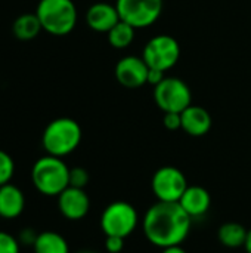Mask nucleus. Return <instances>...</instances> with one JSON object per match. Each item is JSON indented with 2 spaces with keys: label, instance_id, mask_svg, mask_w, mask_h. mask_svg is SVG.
I'll return each instance as SVG.
<instances>
[{
  "label": "nucleus",
  "instance_id": "15",
  "mask_svg": "<svg viewBox=\"0 0 251 253\" xmlns=\"http://www.w3.org/2000/svg\"><path fill=\"white\" fill-rule=\"evenodd\" d=\"M25 209V197L22 190L13 184H4L0 187V218L15 219Z\"/></svg>",
  "mask_w": 251,
  "mask_h": 253
},
{
  "label": "nucleus",
  "instance_id": "3",
  "mask_svg": "<svg viewBox=\"0 0 251 253\" xmlns=\"http://www.w3.org/2000/svg\"><path fill=\"white\" fill-rule=\"evenodd\" d=\"M81 136V127L74 119L59 117L52 120L43 130L41 145L47 154L62 159L77 150Z\"/></svg>",
  "mask_w": 251,
  "mask_h": 253
},
{
  "label": "nucleus",
  "instance_id": "28",
  "mask_svg": "<svg viewBox=\"0 0 251 253\" xmlns=\"http://www.w3.org/2000/svg\"><path fill=\"white\" fill-rule=\"evenodd\" d=\"M244 249H246L247 253H251V230H249V233H247V239H246V243H244Z\"/></svg>",
  "mask_w": 251,
  "mask_h": 253
},
{
  "label": "nucleus",
  "instance_id": "13",
  "mask_svg": "<svg viewBox=\"0 0 251 253\" xmlns=\"http://www.w3.org/2000/svg\"><path fill=\"white\" fill-rule=\"evenodd\" d=\"M180 117L182 130L191 136H204L212 129V116L203 107L191 104L180 113Z\"/></svg>",
  "mask_w": 251,
  "mask_h": 253
},
{
  "label": "nucleus",
  "instance_id": "1",
  "mask_svg": "<svg viewBox=\"0 0 251 253\" xmlns=\"http://www.w3.org/2000/svg\"><path fill=\"white\" fill-rule=\"evenodd\" d=\"M192 218L179 203L157 202L145 213L143 233L157 248L180 245L191 231Z\"/></svg>",
  "mask_w": 251,
  "mask_h": 253
},
{
  "label": "nucleus",
  "instance_id": "6",
  "mask_svg": "<svg viewBox=\"0 0 251 253\" xmlns=\"http://www.w3.org/2000/svg\"><path fill=\"white\" fill-rule=\"evenodd\" d=\"M154 101L163 113H182L192 104V92L182 79L166 77L154 86Z\"/></svg>",
  "mask_w": 251,
  "mask_h": 253
},
{
  "label": "nucleus",
  "instance_id": "12",
  "mask_svg": "<svg viewBox=\"0 0 251 253\" xmlns=\"http://www.w3.org/2000/svg\"><path fill=\"white\" fill-rule=\"evenodd\" d=\"M87 25L98 33H108L118 21L120 15L115 4H109L105 1H99L92 4L86 13Z\"/></svg>",
  "mask_w": 251,
  "mask_h": 253
},
{
  "label": "nucleus",
  "instance_id": "8",
  "mask_svg": "<svg viewBox=\"0 0 251 253\" xmlns=\"http://www.w3.org/2000/svg\"><path fill=\"white\" fill-rule=\"evenodd\" d=\"M115 7L120 19L133 28L152 25L163 12V0H117Z\"/></svg>",
  "mask_w": 251,
  "mask_h": 253
},
{
  "label": "nucleus",
  "instance_id": "23",
  "mask_svg": "<svg viewBox=\"0 0 251 253\" xmlns=\"http://www.w3.org/2000/svg\"><path fill=\"white\" fill-rule=\"evenodd\" d=\"M163 125L169 130H179V129H182V117H180V113H164Z\"/></svg>",
  "mask_w": 251,
  "mask_h": 253
},
{
  "label": "nucleus",
  "instance_id": "9",
  "mask_svg": "<svg viewBox=\"0 0 251 253\" xmlns=\"http://www.w3.org/2000/svg\"><path fill=\"white\" fill-rule=\"evenodd\" d=\"M151 188L158 202L179 203L188 188V181L180 169L175 166H163L154 173Z\"/></svg>",
  "mask_w": 251,
  "mask_h": 253
},
{
  "label": "nucleus",
  "instance_id": "21",
  "mask_svg": "<svg viewBox=\"0 0 251 253\" xmlns=\"http://www.w3.org/2000/svg\"><path fill=\"white\" fill-rule=\"evenodd\" d=\"M19 240L6 231H0V253H19Z\"/></svg>",
  "mask_w": 251,
  "mask_h": 253
},
{
  "label": "nucleus",
  "instance_id": "11",
  "mask_svg": "<svg viewBox=\"0 0 251 253\" xmlns=\"http://www.w3.org/2000/svg\"><path fill=\"white\" fill-rule=\"evenodd\" d=\"M58 208L64 218L70 221H80L89 213L90 200L84 188L70 185L58 196Z\"/></svg>",
  "mask_w": 251,
  "mask_h": 253
},
{
  "label": "nucleus",
  "instance_id": "17",
  "mask_svg": "<svg viewBox=\"0 0 251 253\" xmlns=\"http://www.w3.org/2000/svg\"><path fill=\"white\" fill-rule=\"evenodd\" d=\"M33 249L34 253H70L67 240L55 231H43L37 234Z\"/></svg>",
  "mask_w": 251,
  "mask_h": 253
},
{
  "label": "nucleus",
  "instance_id": "7",
  "mask_svg": "<svg viewBox=\"0 0 251 253\" xmlns=\"http://www.w3.org/2000/svg\"><path fill=\"white\" fill-rule=\"evenodd\" d=\"M142 58L149 68L167 71L176 65L180 58L179 42L167 34H158L152 37L143 47Z\"/></svg>",
  "mask_w": 251,
  "mask_h": 253
},
{
  "label": "nucleus",
  "instance_id": "22",
  "mask_svg": "<svg viewBox=\"0 0 251 253\" xmlns=\"http://www.w3.org/2000/svg\"><path fill=\"white\" fill-rule=\"evenodd\" d=\"M89 182V173L84 168L70 169V185L77 188H84Z\"/></svg>",
  "mask_w": 251,
  "mask_h": 253
},
{
  "label": "nucleus",
  "instance_id": "20",
  "mask_svg": "<svg viewBox=\"0 0 251 253\" xmlns=\"http://www.w3.org/2000/svg\"><path fill=\"white\" fill-rule=\"evenodd\" d=\"M15 172L13 159L3 150H0V187L9 184Z\"/></svg>",
  "mask_w": 251,
  "mask_h": 253
},
{
  "label": "nucleus",
  "instance_id": "26",
  "mask_svg": "<svg viewBox=\"0 0 251 253\" xmlns=\"http://www.w3.org/2000/svg\"><path fill=\"white\" fill-rule=\"evenodd\" d=\"M37 239V234L33 233V230H24L19 236V243H24V245H34Z\"/></svg>",
  "mask_w": 251,
  "mask_h": 253
},
{
  "label": "nucleus",
  "instance_id": "16",
  "mask_svg": "<svg viewBox=\"0 0 251 253\" xmlns=\"http://www.w3.org/2000/svg\"><path fill=\"white\" fill-rule=\"evenodd\" d=\"M41 30H43V27H41L40 19H38V16L36 13L19 15L15 19L13 27H12L13 36L18 40H22V42H28V40L36 39Z\"/></svg>",
  "mask_w": 251,
  "mask_h": 253
},
{
  "label": "nucleus",
  "instance_id": "27",
  "mask_svg": "<svg viewBox=\"0 0 251 253\" xmlns=\"http://www.w3.org/2000/svg\"><path fill=\"white\" fill-rule=\"evenodd\" d=\"M161 253H186V251L180 246V245H175V246H169V248H164Z\"/></svg>",
  "mask_w": 251,
  "mask_h": 253
},
{
  "label": "nucleus",
  "instance_id": "4",
  "mask_svg": "<svg viewBox=\"0 0 251 253\" xmlns=\"http://www.w3.org/2000/svg\"><path fill=\"white\" fill-rule=\"evenodd\" d=\"M36 15L43 30L53 36H67L77 24V9L72 0H40Z\"/></svg>",
  "mask_w": 251,
  "mask_h": 253
},
{
  "label": "nucleus",
  "instance_id": "14",
  "mask_svg": "<svg viewBox=\"0 0 251 253\" xmlns=\"http://www.w3.org/2000/svg\"><path fill=\"white\" fill-rule=\"evenodd\" d=\"M179 205L191 218H198L209 212L212 197L206 188L200 185H188V188L179 200Z\"/></svg>",
  "mask_w": 251,
  "mask_h": 253
},
{
  "label": "nucleus",
  "instance_id": "2",
  "mask_svg": "<svg viewBox=\"0 0 251 253\" xmlns=\"http://www.w3.org/2000/svg\"><path fill=\"white\" fill-rule=\"evenodd\" d=\"M31 181L43 196L58 197L70 187V168L61 157L46 154L33 165Z\"/></svg>",
  "mask_w": 251,
  "mask_h": 253
},
{
  "label": "nucleus",
  "instance_id": "18",
  "mask_svg": "<svg viewBox=\"0 0 251 253\" xmlns=\"http://www.w3.org/2000/svg\"><path fill=\"white\" fill-rule=\"evenodd\" d=\"M247 233L249 230L238 222H225L220 225L217 231V237L225 248L237 249V248H244Z\"/></svg>",
  "mask_w": 251,
  "mask_h": 253
},
{
  "label": "nucleus",
  "instance_id": "29",
  "mask_svg": "<svg viewBox=\"0 0 251 253\" xmlns=\"http://www.w3.org/2000/svg\"><path fill=\"white\" fill-rule=\"evenodd\" d=\"M80 253H92V252H80Z\"/></svg>",
  "mask_w": 251,
  "mask_h": 253
},
{
  "label": "nucleus",
  "instance_id": "19",
  "mask_svg": "<svg viewBox=\"0 0 251 253\" xmlns=\"http://www.w3.org/2000/svg\"><path fill=\"white\" fill-rule=\"evenodd\" d=\"M135 30L132 25H129L124 21H118L107 34H108V42L112 47L115 49H126L127 46L132 44L135 40Z\"/></svg>",
  "mask_w": 251,
  "mask_h": 253
},
{
  "label": "nucleus",
  "instance_id": "25",
  "mask_svg": "<svg viewBox=\"0 0 251 253\" xmlns=\"http://www.w3.org/2000/svg\"><path fill=\"white\" fill-rule=\"evenodd\" d=\"M164 79H166V74H164V71H161V70H154V68H149V73H148V84L157 86V84H158V83H161Z\"/></svg>",
  "mask_w": 251,
  "mask_h": 253
},
{
  "label": "nucleus",
  "instance_id": "24",
  "mask_svg": "<svg viewBox=\"0 0 251 253\" xmlns=\"http://www.w3.org/2000/svg\"><path fill=\"white\" fill-rule=\"evenodd\" d=\"M105 249L108 253H120L124 249V239L117 236H105Z\"/></svg>",
  "mask_w": 251,
  "mask_h": 253
},
{
  "label": "nucleus",
  "instance_id": "10",
  "mask_svg": "<svg viewBox=\"0 0 251 253\" xmlns=\"http://www.w3.org/2000/svg\"><path fill=\"white\" fill-rule=\"evenodd\" d=\"M148 73H149V67L146 65L143 58L135 55L121 58L114 68L117 82L127 89H138L146 84Z\"/></svg>",
  "mask_w": 251,
  "mask_h": 253
},
{
  "label": "nucleus",
  "instance_id": "5",
  "mask_svg": "<svg viewBox=\"0 0 251 253\" xmlns=\"http://www.w3.org/2000/svg\"><path fill=\"white\" fill-rule=\"evenodd\" d=\"M139 216L133 205L127 202H114L108 205L101 215V228L105 236L129 237L138 227Z\"/></svg>",
  "mask_w": 251,
  "mask_h": 253
}]
</instances>
